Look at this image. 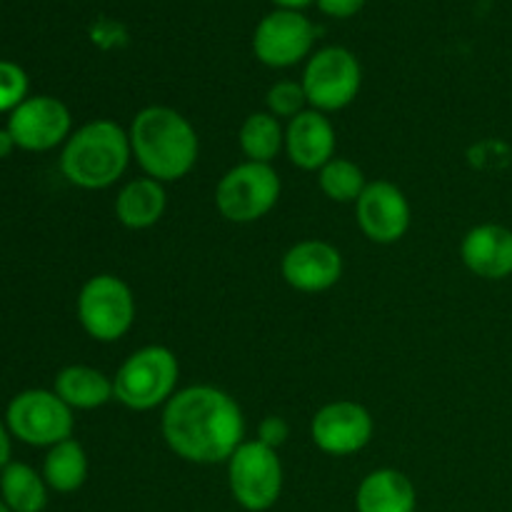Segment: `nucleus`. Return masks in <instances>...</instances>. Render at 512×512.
Masks as SVG:
<instances>
[{
  "mask_svg": "<svg viewBox=\"0 0 512 512\" xmlns=\"http://www.w3.org/2000/svg\"><path fill=\"white\" fill-rule=\"evenodd\" d=\"M355 220L370 243L395 245L408 235L413 210L408 195L398 185L390 180H373L355 203Z\"/></svg>",
  "mask_w": 512,
  "mask_h": 512,
  "instance_id": "nucleus-13",
  "label": "nucleus"
},
{
  "mask_svg": "<svg viewBox=\"0 0 512 512\" xmlns=\"http://www.w3.org/2000/svg\"><path fill=\"white\" fill-rule=\"evenodd\" d=\"M288 438H290V423L285 418H280V415H265V418L260 420L258 438L255 440H260V443L268 445V448L278 450L288 443Z\"/></svg>",
  "mask_w": 512,
  "mask_h": 512,
  "instance_id": "nucleus-26",
  "label": "nucleus"
},
{
  "mask_svg": "<svg viewBox=\"0 0 512 512\" xmlns=\"http://www.w3.org/2000/svg\"><path fill=\"white\" fill-rule=\"evenodd\" d=\"M273 3L283 10H300L313 3V0H273Z\"/></svg>",
  "mask_w": 512,
  "mask_h": 512,
  "instance_id": "nucleus-30",
  "label": "nucleus"
},
{
  "mask_svg": "<svg viewBox=\"0 0 512 512\" xmlns=\"http://www.w3.org/2000/svg\"><path fill=\"white\" fill-rule=\"evenodd\" d=\"M53 390L70 410H98L115 400L113 378L90 365H68L60 370Z\"/></svg>",
  "mask_w": 512,
  "mask_h": 512,
  "instance_id": "nucleus-19",
  "label": "nucleus"
},
{
  "mask_svg": "<svg viewBox=\"0 0 512 512\" xmlns=\"http://www.w3.org/2000/svg\"><path fill=\"white\" fill-rule=\"evenodd\" d=\"M265 110L278 120H293L303 110H308V98L300 80H278L265 93Z\"/></svg>",
  "mask_w": 512,
  "mask_h": 512,
  "instance_id": "nucleus-24",
  "label": "nucleus"
},
{
  "mask_svg": "<svg viewBox=\"0 0 512 512\" xmlns=\"http://www.w3.org/2000/svg\"><path fill=\"white\" fill-rule=\"evenodd\" d=\"M0 512H13V510H10V508H8V505H5V503H3V498H0Z\"/></svg>",
  "mask_w": 512,
  "mask_h": 512,
  "instance_id": "nucleus-31",
  "label": "nucleus"
},
{
  "mask_svg": "<svg viewBox=\"0 0 512 512\" xmlns=\"http://www.w3.org/2000/svg\"><path fill=\"white\" fill-rule=\"evenodd\" d=\"M280 193L283 183L273 165L243 160L223 173L215 185V208L228 223L250 225L273 213Z\"/></svg>",
  "mask_w": 512,
  "mask_h": 512,
  "instance_id": "nucleus-5",
  "label": "nucleus"
},
{
  "mask_svg": "<svg viewBox=\"0 0 512 512\" xmlns=\"http://www.w3.org/2000/svg\"><path fill=\"white\" fill-rule=\"evenodd\" d=\"M78 323L98 343H115L130 333L138 315L133 288L113 273L93 275L78 293Z\"/></svg>",
  "mask_w": 512,
  "mask_h": 512,
  "instance_id": "nucleus-6",
  "label": "nucleus"
},
{
  "mask_svg": "<svg viewBox=\"0 0 512 512\" xmlns=\"http://www.w3.org/2000/svg\"><path fill=\"white\" fill-rule=\"evenodd\" d=\"M338 133L333 120L320 110H303L285 123V155L290 163L305 173H318L335 158Z\"/></svg>",
  "mask_w": 512,
  "mask_h": 512,
  "instance_id": "nucleus-15",
  "label": "nucleus"
},
{
  "mask_svg": "<svg viewBox=\"0 0 512 512\" xmlns=\"http://www.w3.org/2000/svg\"><path fill=\"white\" fill-rule=\"evenodd\" d=\"M365 0H318V8L330 18H353L363 10Z\"/></svg>",
  "mask_w": 512,
  "mask_h": 512,
  "instance_id": "nucleus-27",
  "label": "nucleus"
},
{
  "mask_svg": "<svg viewBox=\"0 0 512 512\" xmlns=\"http://www.w3.org/2000/svg\"><path fill=\"white\" fill-rule=\"evenodd\" d=\"M228 488L235 503L248 512H265L283 495V463L278 450L260 440H245L228 463Z\"/></svg>",
  "mask_w": 512,
  "mask_h": 512,
  "instance_id": "nucleus-7",
  "label": "nucleus"
},
{
  "mask_svg": "<svg viewBox=\"0 0 512 512\" xmlns=\"http://www.w3.org/2000/svg\"><path fill=\"white\" fill-rule=\"evenodd\" d=\"M88 453L75 438L63 440V443L48 448L43 460V478L50 490L55 493H75L88 480Z\"/></svg>",
  "mask_w": 512,
  "mask_h": 512,
  "instance_id": "nucleus-22",
  "label": "nucleus"
},
{
  "mask_svg": "<svg viewBox=\"0 0 512 512\" xmlns=\"http://www.w3.org/2000/svg\"><path fill=\"white\" fill-rule=\"evenodd\" d=\"M48 483L43 473L10 460L0 470V498L13 512H43L48 505Z\"/></svg>",
  "mask_w": 512,
  "mask_h": 512,
  "instance_id": "nucleus-21",
  "label": "nucleus"
},
{
  "mask_svg": "<svg viewBox=\"0 0 512 512\" xmlns=\"http://www.w3.org/2000/svg\"><path fill=\"white\" fill-rule=\"evenodd\" d=\"M460 260L483 280H505L512 275V230L498 223H480L460 240Z\"/></svg>",
  "mask_w": 512,
  "mask_h": 512,
  "instance_id": "nucleus-16",
  "label": "nucleus"
},
{
  "mask_svg": "<svg viewBox=\"0 0 512 512\" xmlns=\"http://www.w3.org/2000/svg\"><path fill=\"white\" fill-rule=\"evenodd\" d=\"M240 153L250 163L273 165L280 153H285V125L268 110H255L243 120L238 130Z\"/></svg>",
  "mask_w": 512,
  "mask_h": 512,
  "instance_id": "nucleus-20",
  "label": "nucleus"
},
{
  "mask_svg": "<svg viewBox=\"0 0 512 512\" xmlns=\"http://www.w3.org/2000/svg\"><path fill=\"white\" fill-rule=\"evenodd\" d=\"M358 512H415L418 490L413 480L395 468H378L360 480L355 490Z\"/></svg>",
  "mask_w": 512,
  "mask_h": 512,
  "instance_id": "nucleus-17",
  "label": "nucleus"
},
{
  "mask_svg": "<svg viewBox=\"0 0 512 512\" xmlns=\"http://www.w3.org/2000/svg\"><path fill=\"white\" fill-rule=\"evenodd\" d=\"M365 180L363 168L358 163H353L350 158H340L335 155L330 163H325L323 168L318 170V188L323 190V195L333 203L348 205L358 203V198L363 195Z\"/></svg>",
  "mask_w": 512,
  "mask_h": 512,
  "instance_id": "nucleus-23",
  "label": "nucleus"
},
{
  "mask_svg": "<svg viewBox=\"0 0 512 512\" xmlns=\"http://www.w3.org/2000/svg\"><path fill=\"white\" fill-rule=\"evenodd\" d=\"M300 83L308 98V108L325 115L340 113L358 98L360 85H363V68L348 48L328 45L310 55Z\"/></svg>",
  "mask_w": 512,
  "mask_h": 512,
  "instance_id": "nucleus-8",
  "label": "nucleus"
},
{
  "mask_svg": "<svg viewBox=\"0 0 512 512\" xmlns=\"http://www.w3.org/2000/svg\"><path fill=\"white\" fill-rule=\"evenodd\" d=\"M315 43V25L300 10H273L253 33V53L268 68L303 63Z\"/></svg>",
  "mask_w": 512,
  "mask_h": 512,
  "instance_id": "nucleus-12",
  "label": "nucleus"
},
{
  "mask_svg": "<svg viewBox=\"0 0 512 512\" xmlns=\"http://www.w3.org/2000/svg\"><path fill=\"white\" fill-rule=\"evenodd\" d=\"M178 355L165 345H145L123 360L113 375V393L123 408L135 413L165 408L178 393Z\"/></svg>",
  "mask_w": 512,
  "mask_h": 512,
  "instance_id": "nucleus-4",
  "label": "nucleus"
},
{
  "mask_svg": "<svg viewBox=\"0 0 512 512\" xmlns=\"http://www.w3.org/2000/svg\"><path fill=\"white\" fill-rule=\"evenodd\" d=\"M5 128L13 135L18 150L45 153V150L65 145V140L73 133V115L68 105L53 95H28L10 113Z\"/></svg>",
  "mask_w": 512,
  "mask_h": 512,
  "instance_id": "nucleus-11",
  "label": "nucleus"
},
{
  "mask_svg": "<svg viewBox=\"0 0 512 512\" xmlns=\"http://www.w3.org/2000/svg\"><path fill=\"white\" fill-rule=\"evenodd\" d=\"M28 73L18 63L0 60V113H13L28 98Z\"/></svg>",
  "mask_w": 512,
  "mask_h": 512,
  "instance_id": "nucleus-25",
  "label": "nucleus"
},
{
  "mask_svg": "<svg viewBox=\"0 0 512 512\" xmlns=\"http://www.w3.org/2000/svg\"><path fill=\"white\" fill-rule=\"evenodd\" d=\"M10 438H13V435H10L8 425L0 420V470L10 463Z\"/></svg>",
  "mask_w": 512,
  "mask_h": 512,
  "instance_id": "nucleus-28",
  "label": "nucleus"
},
{
  "mask_svg": "<svg viewBox=\"0 0 512 512\" xmlns=\"http://www.w3.org/2000/svg\"><path fill=\"white\" fill-rule=\"evenodd\" d=\"M128 138L133 160L145 178L163 185L183 180L198 163V130L180 110L168 105H148L135 113Z\"/></svg>",
  "mask_w": 512,
  "mask_h": 512,
  "instance_id": "nucleus-2",
  "label": "nucleus"
},
{
  "mask_svg": "<svg viewBox=\"0 0 512 512\" xmlns=\"http://www.w3.org/2000/svg\"><path fill=\"white\" fill-rule=\"evenodd\" d=\"M375 420L365 405L355 400H333L310 420V440L330 458H348L370 445Z\"/></svg>",
  "mask_w": 512,
  "mask_h": 512,
  "instance_id": "nucleus-10",
  "label": "nucleus"
},
{
  "mask_svg": "<svg viewBox=\"0 0 512 512\" xmlns=\"http://www.w3.org/2000/svg\"><path fill=\"white\" fill-rule=\"evenodd\" d=\"M280 275L298 293H325L343 278V255L328 240H300L280 258Z\"/></svg>",
  "mask_w": 512,
  "mask_h": 512,
  "instance_id": "nucleus-14",
  "label": "nucleus"
},
{
  "mask_svg": "<svg viewBox=\"0 0 512 512\" xmlns=\"http://www.w3.org/2000/svg\"><path fill=\"white\" fill-rule=\"evenodd\" d=\"M13 150H18L13 135H10L8 128H0V160L10 158V155H13Z\"/></svg>",
  "mask_w": 512,
  "mask_h": 512,
  "instance_id": "nucleus-29",
  "label": "nucleus"
},
{
  "mask_svg": "<svg viewBox=\"0 0 512 512\" xmlns=\"http://www.w3.org/2000/svg\"><path fill=\"white\" fill-rule=\"evenodd\" d=\"M168 208L165 185L153 178H133L118 190L115 198V218L128 230H148L163 220Z\"/></svg>",
  "mask_w": 512,
  "mask_h": 512,
  "instance_id": "nucleus-18",
  "label": "nucleus"
},
{
  "mask_svg": "<svg viewBox=\"0 0 512 512\" xmlns=\"http://www.w3.org/2000/svg\"><path fill=\"white\" fill-rule=\"evenodd\" d=\"M165 445L193 465L228 463L245 443V415L238 400L215 385H188L160 413Z\"/></svg>",
  "mask_w": 512,
  "mask_h": 512,
  "instance_id": "nucleus-1",
  "label": "nucleus"
},
{
  "mask_svg": "<svg viewBox=\"0 0 512 512\" xmlns=\"http://www.w3.org/2000/svg\"><path fill=\"white\" fill-rule=\"evenodd\" d=\"M133 160L128 128L110 118H95L70 133L60 150V173L83 190L113 188Z\"/></svg>",
  "mask_w": 512,
  "mask_h": 512,
  "instance_id": "nucleus-3",
  "label": "nucleus"
},
{
  "mask_svg": "<svg viewBox=\"0 0 512 512\" xmlns=\"http://www.w3.org/2000/svg\"><path fill=\"white\" fill-rule=\"evenodd\" d=\"M10 435L33 448H53L73 438V410L55 395V390H23L5 410Z\"/></svg>",
  "mask_w": 512,
  "mask_h": 512,
  "instance_id": "nucleus-9",
  "label": "nucleus"
}]
</instances>
